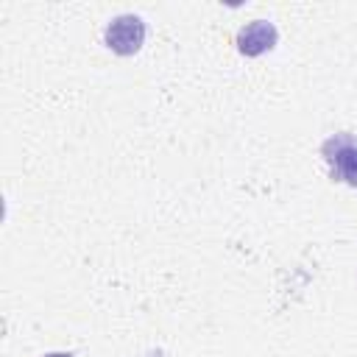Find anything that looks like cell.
<instances>
[{
	"label": "cell",
	"instance_id": "cell-3",
	"mask_svg": "<svg viewBox=\"0 0 357 357\" xmlns=\"http://www.w3.org/2000/svg\"><path fill=\"white\" fill-rule=\"evenodd\" d=\"M276 45V28L268 20H251L237 31V50L243 56H262Z\"/></svg>",
	"mask_w": 357,
	"mask_h": 357
},
{
	"label": "cell",
	"instance_id": "cell-2",
	"mask_svg": "<svg viewBox=\"0 0 357 357\" xmlns=\"http://www.w3.org/2000/svg\"><path fill=\"white\" fill-rule=\"evenodd\" d=\"M103 39L117 56H134L145 42V22L137 14H117L109 20Z\"/></svg>",
	"mask_w": 357,
	"mask_h": 357
},
{
	"label": "cell",
	"instance_id": "cell-1",
	"mask_svg": "<svg viewBox=\"0 0 357 357\" xmlns=\"http://www.w3.org/2000/svg\"><path fill=\"white\" fill-rule=\"evenodd\" d=\"M321 153L329 165V173L332 178L349 184V187H357V137L354 134H332L324 145H321Z\"/></svg>",
	"mask_w": 357,
	"mask_h": 357
},
{
	"label": "cell",
	"instance_id": "cell-4",
	"mask_svg": "<svg viewBox=\"0 0 357 357\" xmlns=\"http://www.w3.org/2000/svg\"><path fill=\"white\" fill-rule=\"evenodd\" d=\"M45 357H73V354H70V351H67V354H64V351H53V354H45Z\"/></svg>",
	"mask_w": 357,
	"mask_h": 357
}]
</instances>
